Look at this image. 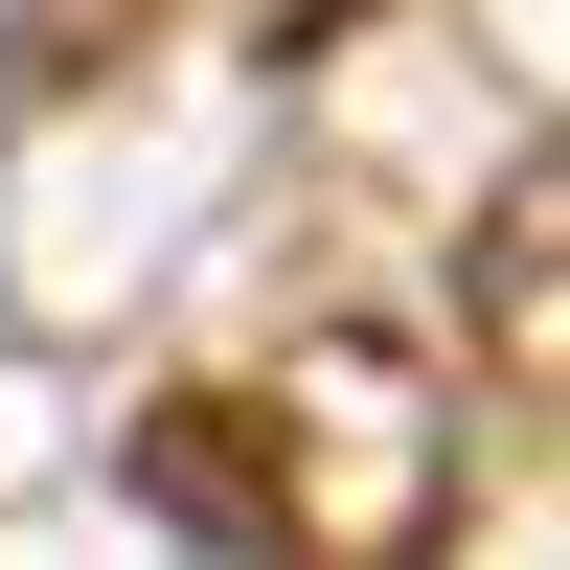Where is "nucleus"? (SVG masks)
Masks as SVG:
<instances>
[{
    "label": "nucleus",
    "instance_id": "nucleus-1",
    "mask_svg": "<svg viewBox=\"0 0 570 570\" xmlns=\"http://www.w3.org/2000/svg\"><path fill=\"white\" fill-rule=\"evenodd\" d=\"M115 480L160 502V525H206V548H434V502H456V389L411 343H365V320H297V343H252V365H206V389H160L115 434Z\"/></svg>",
    "mask_w": 570,
    "mask_h": 570
},
{
    "label": "nucleus",
    "instance_id": "nucleus-2",
    "mask_svg": "<svg viewBox=\"0 0 570 570\" xmlns=\"http://www.w3.org/2000/svg\"><path fill=\"white\" fill-rule=\"evenodd\" d=\"M480 365H502V411H548V365H570V206L548 183L480 206Z\"/></svg>",
    "mask_w": 570,
    "mask_h": 570
}]
</instances>
